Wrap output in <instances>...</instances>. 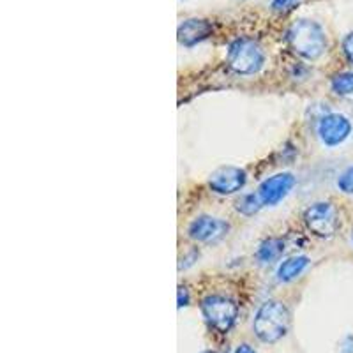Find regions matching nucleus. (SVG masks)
<instances>
[{"instance_id":"nucleus-17","label":"nucleus","mask_w":353,"mask_h":353,"mask_svg":"<svg viewBox=\"0 0 353 353\" xmlns=\"http://www.w3.org/2000/svg\"><path fill=\"white\" fill-rule=\"evenodd\" d=\"M343 52H345V57L348 59L350 64H353V32L346 34V37L343 39Z\"/></svg>"},{"instance_id":"nucleus-11","label":"nucleus","mask_w":353,"mask_h":353,"mask_svg":"<svg viewBox=\"0 0 353 353\" xmlns=\"http://www.w3.org/2000/svg\"><path fill=\"white\" fill-rule=\"evenodd\" d=\"M309 263H311V260H309L307 256H302V254L286 258V260H283L281 263H279V267H277V272H276L277 281L279 283L295 281L299 276L304 274V270L307 269Z\"/></svg>"},{"instance_id":"nucleus-4","label":"nucleus","mask_w":353,"mask_h":353,"mask_svg":"<svg viewBox=\"0 0 353 353\" xmlns=\"http://www.w3.org/2000/svg\"><path fill=\"white\" fill-rule=\"evenodd\" d=\"M200 309L207 325L221 334L230 332L239 316V305L225 295H207Z\"/></svg>"},{"instance_id":"nucleus-5","label":"nucleus","mask_w":353,"mask_h":353,"mask_svg":"<svg viewBox=\"0 0 353 353\" xmlns=\"http://www.w3.org/2000/svg\"><path fill=\"white\" fill-rule=\"evenodd\" d=\"M304 225L316 237L329 239L339 228V214L330 201H318L305 209Z\"/></svg>"},{"instance_id":"nucleus-21","label":"nucleus","mask_w":353,"mask_h":353,"mask_svg":"<svg viewBox=\"0 0 353 353\" xmlns=\"http://www.w3.org/2000/svg\"><path fill=\"white\" fill-rule=\"evenodd\" d=\"M201 353H212V352H201Z\"/></svg>"},{"instance_id":"nucleus-2","label":"nucleus","mask_w":353,"mask_h":353,"mask_svg":"<svg viewBox=\"0 0 353 353\" xmlns=\"http://www.w3.org/2000/svg\"><path fill=\"white\" fill-rule=\"evenodd\" d=\"M253 330L261 343L274 345L290 330V311L279 301H267L254 314Z\"/></svg>"},{"instance_id":"nucleus-22","label":"nucleus","mask_w":353,"mask_h":353,"mask_svg":"<svg viewBox=\"0 0 353 353\" xmlns=\"http://www.w3.org/2000/svg\"><path fill=\"white\" fill-rule=\"evenodd\" d=\"M352 242H353V233H352Z\"/></svg>"},{"instance_id":"nucleus-3","label":"nucleus","mask_w":353,"mask_h":353,"mask_svg":"<svg viewBox=\"0 0 353 353\" xmlns=\"http://www.w3.org/2000/svg\"><path fill=\"white\" fill-rule=\"evenodd\" d=\"M265 52L260 44L251 37H237L228 44L226 64L233 72L242 77L256 74L265 64Z\"/></svg>"},{"instance_id":"nucleus-13","label":"nucleus","mask_w":353,"mask_h":353,"mask_svg":"<svg viewBox=\"0 0 353 353\" xmlns=\"http://www.w3.org/2000/svg\"><path fill=\"white\" fill-rule=\"evenodd\" d=\"M261 207H263V203H261L258 193L241 194V196L235 200V210L245 217H251V216H254V214H258L260 212Z\"/></svg>"},{"instance_id":"nucleus-10","label":"nucleus","mask_w":353,"mask_h":353,"mask_svg":"<svg viewBox=\"0 0 353 353\" xmlns=\"http://www.w3.org/2000/svg\"><path fill=\"white\" fill-rule=\"evenodd\" d=\"M212 23L203 18H188L179 25L176 30V39L185 48H193L201 41L209 39L212 36Z\"/></svg>"},{"instance_id":"nucleus-15","label":"nucleus","mask_w":353,"mask_h":353,"mask_svg":"<svg viewBox=\"0 0 353 353\" xmlns=\"http://www.w3.org/2000/svg\"><path fill=\"white\" fill-rule=\"evenodd\" d=\"M337 188L345 194H353V165L348 166L337 179Z\"/></svg>"},{"instance_id":"nucleus-20","label":"nucleus","mask_w":353,"mask_h":353,"mask_svg":"<svg viewBox=\"0 0 353 353\" xmlns=\"http://www.w3.org/2000/svg\"><path fill=\"white\" fill-rule=\"evenodd\" d=\"M233 353H256V350H254L251 345H248V343H242V345L237 346V350H235Z\"/></svg>"},{"instance_id":"nucleus-8","label":"nucleus","mask_w":353,"mask_h":353,"mask_svg":"<svg viewBox=\"0 0 353 353\" xmlns=\"http://www.w3.org/2000/svg\"><path fill=\"white\" fill-rule=\"evenodd\" d=\"M248 182V173L239 166H221L209 176V188L221 196L241 193Z\"/></svg>"},{"instance_id":"nucleus-7","label":"nucleus","mask_w":353,"mask_h":353,"mask_svg":"<svg viewBox=\"0 0 353 353\" xmlns=\"http://www.w3.org/2000/svg\"><path fill=\"white\" fill-rule=\"evenodd\" d=\"M230 225L226 221L212 216H198L188 226L189 239L200 244H216L228 235Z\"/></svg>"},{"instance_id":"nucleus-9","label":"nucleus","mask_w":353,"mask_h":353,"mask_svg":"<svg viewBox=\"0 0 353 353\" xmlns=\"http://www.w3.org/2000/svg\"><path fill=\"white\" fill-rule=\"evenodd\" d=\"M293 185H295V176L292 173H276V175L265 179L258 185L256 193L263 207H276V205L281 203L292 193Z\"/></svg>"},{"instance_id":"nucleus-18","label":"nucleus","mask_w":353,"mask_h":353,"mask_svg":"<svg viewBox=\"0 0 353 353\" xmlns=\"http://www.w3.org/2000/svg\"><path fill=\"white\" fill-rule=\"evenodd\" d=\"M339 353H353V336H346L339 346Z\"/></svg>"},{"instance_id":"nucleus-16","label":"nucleus","mask_w":353,"mask_h":353,"mask_svg":"<svg viewBox=\"0 0 353 353\" xmlns=\"http://www.w3.org/2000/svg\"><path fill=\"white\" fill-rule=\"evenodd\" d=\"M301 4V0H272L270 8L276 12H288Z\"/></svg>"},{"instance_id":"nucleus-19","label":"nucleus","mask_w":353,"mask_h":353,"mask_svg":"<svg viewBox=\"0 0 353 353\" xmlns=\"http://www.w3.org/2000/svg\"><path fill=\"white\" fill-rule=\"evenodd\" d=\"M189 305V292L185 286H181L179 288V307H185Z\"/></svg>"},{"instance_id":"nucleus-12","label":"nucleus","mask_w":353,"mask_h":353,"mask_svg":"<svg viewBox=\"0 0 353 353\" xmlns=\"http://www.w3.org/2000/svg\"><path fill=\"white\" fill-rule=\"evenodd\" d=\"M285 253V242L277 237L265 239L260 245H258L254 258H256L258 263L261 265H270L274 261H277Z\"/></svg>"},{"instance_id":"nucleus-6","label":"nucleus","mask_w":353,"mask_h":353,"mask_svg":"<svg viewBox=\"0 0 353 353\" xmlns=\"http://www.w3.org/2000/svg\"><path fill=\"white\" fill-rule=\"evenodd\" d=\"M316 132L321 143L334 149L348 140L352 134V122L343 113H327L318 122Z\"/></svg>"},{"instance_id":"nucleus-1","label":"nucleus","mask_w":353,"mask_h":353,"mask_svg":"<svg viewBox=\"0 0 353 353\" xmlns=\"http://www.w3.org/2000/svg\"><path fill=\"white\" fill-rule=\"evenodd\" d=\"M288 46L304 61H318L329 48L327 34L320 23L313 20H297L286 32Z\"/></svg>"},{"instance_id":"nucleus-14","label":"nucleus","mask_w":353,"mask_h":353,"mask_svg":"<svg viewBox=\"0 0 353 353\" xmlns=\"http://www.w3.org/2000/svg\"><path fill=\"white\" fill-rule=\"evenodd\" d=\"M330 88L337 96H352L353 94V72H337L330 78Z\"/></svg>"}]
</instances>
